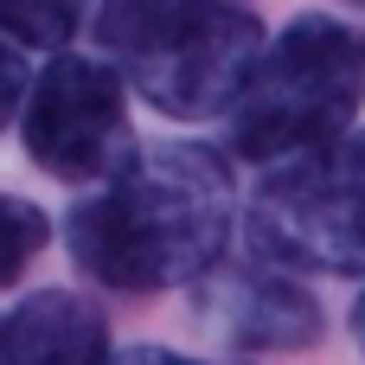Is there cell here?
<instances>
[{
    "label": "cell",
    "mask_w": 365,
    "mask_h": 365,
    "mask_svg": "<svg viewBox=\"0 0 365 365\" xmlns=\"http://www.w3.org/2000/svg\"><path fill=\"white\" fill-rule=\"evenodd\" d=\"M205 314L218 321V334L231 346H269V353H289V346H308L321 340V308L314 295H302L295 282L282 276H212L205 289Z\"/></svg>",
    "instance_id": "obj_6"
},
{
    "label": "cell",
    "mask_w": 365,
    "mask_h": 365,
    "mask_svg": "<svg viewBox=\"0 0 365 365\" xmlns=\"http://www.w3.org/2000/svg\"><path fill=\"white\" fill-rule=\"evenodd\" d=\"M19 96H26V71H19V58H13V45L0 38V122L19 109Z\"/></svg>",
    "instance_id": "obj_10"
},
{
    "label": "cell",
    "mask_w": 365,
    "mask_h": 365,
    "mask_svg": "<svg viewBox=\"0 0 365 365\" xmlns=\"http://www.w3.org/2000/svg\"><path fill=\"white\" fill-rule=\"evenodd\" d=\"M45 244H51V218H45L32 199L0 192V282H6V276H19Z\"/></svg>",
    "instance_id": "obj_9"
},
{
    "label": "cell",
    "mask_w": 365,
    "mask_h": 365,
    "mask_svg": "<svg viewBox=\"0 0 365 365\" xmlns=\"http://www.w3.org/2000/svg\"><path fill=\"white\" fill-rule=\"evenodd\" d=\"M353 334H359V353H365V295L353 302Z\"/></svg>",
    "instance_id": "obj_12"
},
{
    "label": "cell",
    "mask_w": 365,
    "mask_h": 365,
    "mask_svg": "<svg viewBox=\"0 0 365 365\" xmlns=\"http://www.w3.org/2000/svg\"><path fill=\"white\" fill-rule=\"evenodd\" d=\"M109 327L71 289H38L0 314V365H103Z\"/></svg>",
    "instance_id": "obj_7"
},
{
    "label": "cell",
    "mask_w": 365,
    "mask_h": 365,
    "mask_svg": "<svg viewBox=\"0 0 365 365\" xmlns=\"http://www.w3.org/2000/svg\"><path fill=\"white\" fill-rule=\"evenodd\" d=\"M19 128H26V154H32L51 180H96V173H115V154H122V141H128L115 71H103L96 58L58 51V58L38 71Z\"/></svg>",
    "instance_id": "obj_5"
},
{
    "label": "cell",
    "mask_w": 365,
    "mask_h": 365,
    "mask_svg": "<svg viewBox=\"0 0 365 365\" xmlns=\"http://www.w3.org/2000/svg\"><path fill=\"white\" fill-rule=\"evenodd\" d=\"M353 6H365V0H353Z\"/></svg>",
    "instance_id": "obj_13"
},
{
    "label": "cell",
    "mask_w": 365,
    "mask_h": 365,
    "mask_svg": "<svg viewBox=\"0 0 365 365\" xmlns=\"http://www.w3.org/2000/svg\"><path fill=\"white\" fill-rule=\"evenodd\" d=\"M250 244L289 269L365 276V135L276 160L250 199Z\"/></svg>",
    "instance_id": "obj_4"
},
{
    "label": "cell",
    "mask_w": 365,
    "mask_h": 365,
    "mask_svg": "<svg viewBox=\"0 0 365 365\" xmlns=\"http://www.w3.org/2000/svg\"><path fill=\"white\" fill-rule=\"evenodd\" d=\"M365 103V32L327 13L289 19L231 96V135L244 160H295L353 128Z\"/></svg>",
    "instance_id": "obj_3"
},
{
    "label": "cell",
    "mask_w": 365,
    "mask_h": 365,
    "mask_svg": "<svg viewBox=\"0 0 365 365\" xmlns=\"http://www.w3.org/2000/svg\"><path fill=\"white\" fill-rule=\"evenodd\" d=\"M96 32L128 83L180 122L231 109L263 51L250 0H103Z\"/></svg>",
    "instance_id": "obj_2"
},
{
    "label": "cell",
    "mask_w": 365,
    "mask_h": 365,
    "mask_svg": "<svg viewBox=\"0 0 365 365\" xmlns=\"http://www.w3.org/2000/svg\"><path fill=\"white\" fill-rule=\"evenodd\" d=\"M83 0H0V38L32 45V51H64V38L77 32Z\"/></svg>",
    "instance_id": "obj_8"
},
{
    "label": "cell",
    "mask_w": 365,
    "mask_h": 365,
    "mask_svg": "<svg viewBox=\"0 0 365 365\" xmlns=\"http://www.w3.org/2000/svg\"><path fill=\"white\" fill-rule=\"evenodd\" d=\"M103 365H205V359H186L167 346H128V353H103Z\"/></svg>",
    "instance_id": "obj_11"
},
{
    "label": "cell",
    "mask_w": 365,
    "mask_h": 365,
    "mask_svg": "<svg viewBox=\"0 0 365 365\" xmlns=\"http://www.w3.org/2000/svg\"><path fill=\"white\" fill-rule=\"evenodd\" d=\"M231 244V173L199 141H160L135 154L96 199L64 218L77 269L122 295L212 276Z\"/></svg>",
    "instance_id": "obj_1"
}]
</instances>
